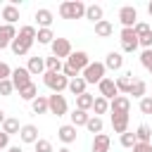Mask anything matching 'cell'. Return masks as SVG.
<instances>
[{"label": "cell", "instance_id": "1", "mask_svg": "<svg viewBox=\"0 0 152 152\" xmlns=\"http://www.w3.org/2000/svg\"><path fill=\"white\" fill-rule=\"evenodd\" d=\"M59 17L62 19H81V17H86V5L81 0H64L59 5Z\"/></svg>", "mask_w": 152, "mask_h": 152}, {"label": "cell", "instance_id": "2", "mask_svg": "<svg viewBox=\"0 0 152 152\" xmlns=\"http://www.w3.org/2000/svg\"><path fill=\"white\" fill-rule=\"evenodd\" d=\"M43 83H45L52 93H62V90H66L69 78H66L62 71H45V74H43Z\"/></svg>", "mask_w": 152, "mask_h": 152}, {"label": "cell", "instance_id": "3", "mask_svg": "<svg viewBox=\"0 0 152 152\" xmlns=\"http://www.w3.org/2000/svg\"><path fill=\"white\" fill-rule=\"evenodd\" d=\"M104 74H107V69H104L102 62H90V64L81 71V78H83L86 83H100V81L104 78Z\"/></svg>", "mask_w": 152, "mask_h": 152}, {"label": "cell", "instance_id": "4", "mask_svg": "<svg viewBox=\"0 0 152 152\" xmlns=\"http://www.w3.org/2000/svg\"><path fill=\"white\" fill-rule=\"evenodd\" d=\"M48 112L55 114V116H64L69 112V104H66V97L62 93H52L48 95Z\"/></svg>", "mask_w": 152, "mask_h": 152}, {"label": "cell", "instance_id": "5", "mask_svg": "<svg viewBox=\"0 0 152 152\" xmlns=\"http://www.w3.org/2000/svg\"><path fill=\"white\" fill-rule=\"evenodd\" d=\"M50 48H52V57H57V59H64V57H69V55L74 52L69 38H57V36H55V40L50 43Z\"/></svg>", "mask_w": 152, "mask_h": 152}, {"label": "cell", "instance_id": "6", "mask_svg": "<svg viewBox=\"0 0 152 152\" xmlns=\"http://www.w3.org/2000/svg\"><path fill=\"white\" fill-rule=\"evenodd\" d=\"M10 81H12L14 90H21V88H26V86L31 83V74H28V69H26V66H17V69H12Z\"/></svg>", "mask_w": 152, "mask_h": 152}, {"label": "cell", "instance_id": "7", "mask_svg": "<svg viewBox=\"0 0 152 152\" xmlns=\"http://www.w3.org/2000/svg\"><path fill=\"white\" fill-rule=\"evenodd\" d=\"M119 21H121L124 28H133L135 21H138V10H135L133 5H124V7L119 10Z\"/></svg>", "mask_w": 152, "mask_h": 152}, {"label": "cell", "instance_id": "8", "mask_svg": "<svg viewBox=\"0 0 152 152\" xmlns=\"http://www.w3.org/2000/svg\"><path fill=\"white\" fill-rule=\"evenodd\" d=\"M119 38H121V50H124V52L131 55V52L138 50V36L133 33V28H121Z\"/></svg>", "mask_w": 152, "mask_h": 152}, {"label": "cell", "instance_id": "9", "mask_svg": "<svg viewBox=\"0 0 152 152\" xmlns=\"http://www.w3.org/2000/svg\"><path fill=\"white\" fill-rule=\"evenodd\" d=\"M66 64L81 74V71H83V69L90 64V57H88V52H83V50H76V52H71V55L66 57Z\"/></svg>", "mask_w": 152, "mask_h": 152}, {"label": "cell", "instance_id": "10", "mask_svg": "<svg viewBox=\"0 0 152 152\" xmlns=\"http://www.w3.org/2000/svg\"><path fill=\"white\" fill-rule=\"evenodd\" d=\"M109 112L112 114H128L131 112V97L128 95H116L114 100H109Z\"/></svg>", "mask_w": 152, "mask_h": 152}, {"label": "cell", "instance_id": "11", "mask_svg": "<svg viewBox=\"0 0 152 152\" xmlns=\"http://www.w3.org/2000/svg\"><path fill=\"white\" fill-rule=\"evenodd\" d=\"M97 90H100V97H104V100H114V97L119 95L114 78H107V76H104V78L97 83Z\"/></svg>", "mask_w": 152, "mask_h": 152}, {"label": "cell", "instance_id": "12", "mask_svg": "<svg viewBox=\"0 0 152 152\" xmlns=\"http://www.w3.org/2000/svg\"><path fill=\"white\" fill-rule=\"evenodd\" d=\"M14 38H17V28L10 26V24H0V50L10 48Z\"/></svg>", "mask_w": 152, "mask_h": 152}, {"label": "cell", "instance_id": "13", "mask_svg": "<svg viewBox=\"0 0 152 152\" xmlns=\"http://www.w3.org/2000/svg\"><path fill=\"white\" fill-rule=\"evenodd\" d=\"M19 140L26 142V145H36V140H38V128H36L33 124H24L21 131H19Z\"/></svg>", "mask_w": 152, "mask_h": 152}, {"label": "cell", "instance_id": "14", "mask_svg": "<svg viewBox=\"0 0 152 152\" xmlns=\"http://www.w3.org/2000/svg\"><path fill=\"white\" fill-rule=\"evenodd\" d=\"M102 64H104V69H109V71H119V69L124 66V55L112 50V52H107V57H104Z\"/></svg>", "mask_w": 152, "mask_h": 152}, {"label": "cell", "instance_id": "15", "mask_svg": "<svg viewBox=\"0 0 152 152\" xmlns=\"http://www.w3.org/2000/svg\"><path fill=\"white\" fill-rule=\"evenodd\" d=\"M57 138H59L64 145H71V142H76V126H71V124H64V126H59V128H57Z\"/></svg>", "mask_w": 152, "mask_h": 152}, {"label": "cell", "instance_id": "16", "mask_svg": "<svg viewBox=\"0 0 152 152\" xmlns=\"http://www.w3.org/2000/svg\"><path fill=\"white\" fill-rule=\"evenodd\" d=\"M0 17L5 19V24H10V26H14V24L19 21V7L10 2V5H5V7L0 10Z\"/></svg>", "mask_w": 152, "mask_h": 152}, {"label": "cell", "instance_id": "17", "mask_svg": "<svg viewBox=\"0 0 152 152\" xmlns=\"http://www.w3.org/2000/svg\"><path fill=\"white\" fill-rule=\"evenodd\" d=\"M109 145H112V140H109V135H107V133H97V135L93 138V145H90V152H109Z\"/></svg>", "mask_w": 152, "mask_h": 152}, {"label": "cell", "instance_id": "18", "mask_svg": "<svg viewBox=\"0 0 152 152\" xmlns=\"http://www.w3.org/2000/svg\"><path fill=\"white\" fill-rule=\"evenodd\" d=\"M133 71H126L124 76H119L114 83H116V90H119V95H128V90H131V86H133Z\"/></svg>", "mask_w": 152, "mask_h": 152}, {"label": "cell", "instance_id": "19", "mask_svg": "<svg viewBox=\"0 0 152 152\" xmlns=\"http://www.w3.org/2000/svg\"><path fill=\"white\" fill-rule=\"evenodd\" d=\"M10 48H12V52H14L17 57H24V55H28V52H31L33 43H26L24 38H19V36H17V38L12 40V45H10Z\"/></svg>", "mask_w": 152, "mask_h": 152}, {"label": "cell", "instance_id": "20", "mask_svg": "<svg viewBox=\"0 0 152 152\" xmlns=\"http://www.w3.org/2000/svg\"><path fill=\"white\" fill-rule=\"evenodd\" d=\"M86 88H88V83H86V81H83L81 76H76V78H71V81H69V86H66V90H69V93H71L74 97H78V95H83V93H88Z\"/></svg>", "mask_w": 152, "mask_h": 152}, {"label": "cell", "instance_id": "21", "mask_svg": "<svg viewBox=\"0 0 152 152\" xmlns=\"http://www.w3.org/2000/svg\"><path fill=\"white\" fill-rule=\"evenodd\" d=\"M112 128L114 133H126L128 131V114H112Z\"/></svg>", "mask_w": 152, "mask_h": 152}, {"label": "cell", "instance_id": "22", "mask_svg": "<svg viewBox=\"0 0 152 152\" xmlns=\"http://www.w3.org/2000/svg\"><path fill=\"white\" fill-rule=\"evenodd\" d=\"M36 21H38V26H40V28H50V24L55 21V17H52V12H50V10L40 7V10H36Z\"/></svg>", "mask_w": 152, "mask_h": 152}, {"label": "cell", "instance_id": "23", "mask_svg": "<svg viewBox=\"0 0 152 152\" xmlns=\"http://www.w3.org/2000/svg\"><path fill=\"white\" fill-rule=\"evenodd\" d=\"M28 74L31 76H38V74H45V59L43 57H28V64H26Z\"/></svg>", "mask_w": 152, "mask_h": 152}, {"label": "cell", "instance_id": "24", "mask_svg": "<svg viewBox=\"0 0 152 152\" xmlns=\"http://www.w3.org/2000/svg\"><path fill=\"white\" fill-rule=\"evenodd\" d=\"M145 93H147V83H145L142 78H133V86H131L128 95H133V97L142 100V97H145Z\"/></svg>", "mask_w": 152, "mask_h": 152}, {"label": "cell", "instance_id": "25", "mask_svg": "<svg viewBox=\"0 0 152 152\" xmlns=\"http://www.w3.org/2000/svg\"><path fill=\"white\" fill-rule=\"evenodd\" d=\"M102 14H104V10L100 5H86V19H90L93 24L102 21Z\"/></svg>", "mask_w": 152, "mask_h": 152}, {"label": "cell", "instance_id": "26", "mask_svg": "<svg viewBox=\"0 0 152 152\" xmlns=\"http://www.w3.org/2000/svg\"><path fill=\"white\" fill-rule=\"evenodd\" d=\"M112 33H114V26H112V21L102 19V21H97V24H95V36H100V38H109Z\"/></svg>", "mask_w": 152, "mask_h": 152}, {"label": "cell", "instance_id": "27", "mask_svg": "<svg viewBox=\"0 0 152 152\" xmlns=\"http://www.w3.org/2000/svg\"><path fill=\"white\" fill-rule=\"evenodd\" d=\"M19 97H21L24 102H33V100L38 97V86H36V83L31 81V83H28L26 88H21V90H19Z\"/></svg>", "mask_w": 152, "mask_h": 152}, {"label": "cell", "instance_id": "28", "mask_svg": "<svg viewBox=\"0 0 152 152\" xmlns=\"http://www.w3.org/2000/svg\"><path fill=\"white\" fill-rule=\"evenodd\" d=\"M69 116H71V126H76V128H78V126H86V124H88V119H90V114H88V112H83V109H74Z\"/></svg>", "mask_w": 152, "mask_h": 152}, {"label": "cell", "instance_id": "29", "mask_svg": "<svg viewBox=\"0 0 152 152\" xmlns=\"http://www.w3.org/2000/svg\"><path fill=\"white\" fill-rule=\"evenodd\" d=\"M21 131V126H19V119H14V116H7L5 121H2V133H7V135H14V133H19Z\"/></svg>", "mask_w": 152, "mask_h": 152}, {"label": "cell", "instance_id": "30", "mask_svg": "<svg viewBox=\"0 0 152 152\" xmlns=\"http://www.w3.org/2000/svg\"><path fill=\"white\" fill-rule=\"evenodd\" d=\"M135 140L138 142H152V128L147 124H140L135 128Z\"/></svg>", "mask_w": 152, "mask_h": 152}, {"label": "cell", "instance_id": "31", "mask_svg": "<svg viewBox=\"0 0 152 152\" xmlns=\"http://www.w3.org/2000/svg\"><path fill=\"white\" fill-rule=\"evenodd\" d=\"M36 33H38V28H36V26H31V24H26V26H21V28H19V33H17V36H19V38H24L26 43H36Z\"/></svg>", "mask_w": 152, "mask_h": 152}, {"label": "cell", "instance_id": "32", "mask_svg": "<svg viewBox=\"0 0 152 152\" xmlns=\"http://www.w3.org/2000/svg\"><path fill=\"white\" fill-rule=\"evenodd\" d=\"M90 109L95 112V116L107 114V112H109V100H104V97H100V95H97V97L93 100V107H90Z\"/></svg>", "mask_w": 152, "mask_h": 152}, {"label": "cell", "instance_id": "33", "mask_svg": "<svg viewBox=\"0 0 152 152\" xmlns=\"http://www.w3.org/2000/svg\"><path fill=\"white\" fill-rule=\"evenodd\" d=\"M31 109H33V114H48V97L45 95H38L31 102Z\"/></svg>", "mask_w": 152, "mask_h": 152}, {"label": "cell", "instance_id": "34", "mask_svg": "<svg viewBox=\"0 0 152 152\" xmlns=\"http://www.w3.org/2000/svg\"><path fill=\"white\" fill-rule=\"evenodd\" d=\"M86 128H88L90 133H95V135H97V133H102V128H104V121H102V116H95V114H93V116L88 119Z\"/></svg>", "mask_w": 152, "mask_h": 152}, {"label": "cell", "instance_id": "35", "mask_svg": "<svg viewBox=\"0 0 152 152\" xmlns=\"http://www.w3.org/2000/svg\"><path fill=\"white\" fill-rule=\"evenodd\" d=\"M36 40H38L40 45H50V43L55 40V33H52V28H38V33H36Z\"/></svg>", "mask_w": 152, "mask_h": 152}, {"label": "cell", "instance_id": "36", "mask_svg": "<svg viewBox=\"0 0 152 152\" xmlns=\"http://www.w3.org/2000/svg\"><path fill=\"white\" fill-rule=\"evenodd\" d=\"M93 100H95V97H93L90 93H83V95H78V97H76V109H83V112H88V109L93 107Z\"/></svg>", "mask_w": 152, "mask_h": 152}, {"label": "cell", "instance_id": "37", "mask_svg": "<svg viewBox=\"0 0 152 152\" xmlns=\"http://www.w3.org/2000/svg\"><path fill=\"white\" fill-rule=\"evenodd\" d=\"M119 142H121V147H128V150H131V147H133L138 140H135V133L126 131V133H121V135H119Z\"/></svg>", "mask_w": 152, "mask_h": 152}, {"label": "cell", "instance_id": "38", "mask_svg": "<svg viewBox=\"0 0 152 152\" xmlns=\"http://www.w3.org/2000/svg\"><path fill=\"white\" fill-rule=\"evenodd\" d=\"M62 59L57 57H45V71H62Z\"/></svg>", "mask_w": 152, "mask_h": 152}, {"label": "cell", "instance_id": "39", "mask_svg": "<svg viewBox=\"0 0 152 152\" xmlns=\"http://www.w3.org/2000/svg\"><path fill=\"white\" fill-rule=\"evenodd\" d=\"M33 147H36V152H55V150H52V142L45 140V138H38Z\"/></svg>", "mask_w": 152, "mask_h": 152}, {"label": "cell", "instance_id": "40", "mask_svg": "<svg viewBox=\"0 0 152 152\" xmlns=\"http://www.w3.org/2000/svg\"><path fill=\"white\" fill-rule=\"evenodd\" d=\"M138 48H142V50H152V31H147L145 36L138 38Z\"/></svg>", "mask_w": 152, "mask_h": 152}, {"label": "cell", "instance_id": "41", "mask_svg": "<svg viewBox=\"0 0 152 152\" xmlns=\"http://www.w3.org/2000/svg\"><path fill=\"white\" fill-rule=\"evenodd\" d=\"M147 31H152V28H150V24H147V21H135V26H133V33H135V36H138V38H140V36H145V33H147Z\"/></svg>", "mask_w": 152, "mask_h": 152}, {"label": "cell", "instance_id": "42", "mask_svg": "<svg viewBox=\"0 0 152 152\" xmlns=\"http://www.w3.org/2000/svg\"><path fill=\"white\" fill-rule=\"evenodd\" d=\"M140 64H142L147 71L152 69V50H142V52H140Z\"/></svg>", "mask_w": 152, "mask_h": 152}, {"label": "cell", "instance_id": "43", "mask_svg": "<svg viewBox=\"0 0 152 152\" xmlns=\"http://www.w3.org/2000/svg\"><path fill=\"white\" fill-rule=\"evenodd\" d=\"M12 93H14V86H12V81H10V78L0 81V95H5V97H7V95H12Z\"/></svg>", "mask_w": 152, "mask_h": 152}, {"label": "cell", "instance_id": "44", "mask_svg": "<svg viewBox=\"0 0 152 152\" xmlns=\"http://www.w3.org/2000/svg\"><path fill=\"white\" fill-rule=\"evenodd\" d=\"M140 112L142 114H152V95H145L140 100Z\"/></svg>", "mask_w": 152, "mask_h": 152}, {"label": "cell", "instance_id": "45", "mask_svg": "<svg viewBox=\"0 0 152 152\" xmlns=\"http://www.w3.org/2000/svg\"><path fill=\"white\" fill-rule=\"evenodd\" d=\"M12 76V66L7 64V62H0V81H5V78H10Z\"/></svg>", "mask_w": 152, "mask_h": 152}, {"label": "cell", "instance_id": "46", "mask_svg": "<svg viewBox=\"0 0 152 152\" xmlns=\"http://www.w3.org/2000/svg\"><path fill=\"white\" fill-rule=\"evenodd\" d=\"M131 150L133 152H152V142H135Z\"/></svg>", "mask_w": 152, "mask_h": 152}, {"label": "cell", "instance_id": "47", "mask_svg": "<svg viewBox=\"0 0 152 152\" xmlns=\"http://www.w3.org/2000/svg\"><path fill=\"white\" fill-rule=\"evenodd\" d=\"M7 145H10V135L0 131V152H5V150H7Z\"/></svg>", "mask_w": 152, "mask_h": 152}, {"label": "cell", "instance_id": "48", "mask_svg": "<svg viewBox=\"0 0 152 152\" xmlns=\"http://www.w3.org/2000/svg\"><path fill=\"white\" fill-rule=\"evenodd\" d=\"M5 152H24V150H21V147H19V145H12V147H7V150H5Z\"/></svg>", "mask_w": 152, "mask_h": 152}, {"label": "cell", "instance_id": "49", "mask_svg": "<svg viewBox=\"0 0 152 152\" xmlns=\"http://www.w3.org/2000/svg\"><path fill=\"white\" fill-rule=\"evenodd\" d=\"M147 14H150V17H152V0H150V2H147Z\"/></svg>", "mask_w": 152, "mask_h": 152}, {"label": "cell", "instance_id": "50", "mask_svg": "<svg viewBox=\"0 0 152 152\" xmlns=\"http://www.w3.org/2000/svg\"><path fill=\"white\" fill-rule=\"evenodd\" d=\"M5 119H7V116H5V112L0 109V126H2V121H5Z\"/></svg>", "mask_w": 152, "mask_h": 152}, {"label": "cell", "instance_id": "51", "mask_svg": "<svg viewBox=\"0 0 152 152\" xmlns=\"http://www.w3.org/2000/svg\"><path fill=\"white\" fill-rule=\"evenodd\" d=\"M57 152H71V150H69V147H59Z\"/></svg>", "mask_w": 152, "mask_h": 152}, {"label": "cell", "instance_id": "52", "mask_svg": "<svg viewBox=\"0 0 152 152\" xmlns=\"http://www.w3.org/2000/svg\"><path fill=\"white\" fill-rule=\"evenodd\" d=\"M150 74H152V69H150Z\"/></svg>", "mask_w": 152, "mask_h": 152}]
</instances>
